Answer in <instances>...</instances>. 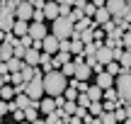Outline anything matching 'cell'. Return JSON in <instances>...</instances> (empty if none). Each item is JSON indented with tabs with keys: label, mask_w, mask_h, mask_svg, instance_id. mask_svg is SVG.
<instances>
[{
	"label": "cell",
	"mask_w": 131,
	"mask_h": 124,
	"mask_svg": "<svg viewBox=\"0 0 131 124\" xmlns=\"http://www.w3.org/2000/svg\"><path fill=\"white\" fill-rule=\"evenodd\" d=\"M124 3H126V5H129V7H131V0H124Z\"/></svg>",
	"instance_id": "60"
},
{
	"label": "cell",
	"mask_w": 131,
	"mask_h": 124,
	"mask_svg": "<svg viewBox=\"0 0 131 124\" xmlns=\"http://www.w3.org/2000/svg\"><path fill=\"white\" fill-rule=\"evenodd\" d=\"M119 124H124V122H119Z\"/></svg>",
	"instance_id": "63"
},
{
	"label": "cell",
	"mask_w": 131,
	"mask_h": 124,
	"mask_svg": "<svg viewBox=\"0 0 131 124\" xmlns=\"http://www.w3.org/2000/svg\"><path fill=\"white\" fill-rule=\"evenodd\" d=\"M49 34H51L49 24H44V22H32L29 24V37H32L34 42H41V39L49 37Z\"/></svg>",
	"instance_id": "5"
},
{
	"label": "cell",
	"mask_w": 131,
	"mask_h": 124,
	"mask_svg": "<svg viewBox=\"0 0 131 124\" xmlns=\"http://www.w3.org/2000/svg\"><path fill=\"white\" fill-rule=\"evenodd\" d=\"M124 22H126V24H129V22H131V7H129V10H126V12H124Z\"/></svg>",
	"instance_id": "53"
},
{
	"label": "cell",
	"mask_w": 131,
	"mask_h": 124,
	"mask_svg": "<svg viewBox=\"0 0 131 124\" xmlns=\"http://www.w3.org/2000/svg\"><path fill=\"white\" fill-rule=\"evenodd\" d=\"M90 3H92L95 7H104V5H107V0H90Z\"/></svg>",
	"instance_id": "51"
},
{
	"label": "cell",
	"mask_w": 131,
	"mask_h": 124,
	"mask_svg": "<svg viewBox=\"0 0 131 124\" xmlns=\"http://www.w3.org/2000/svg\"><path fill=\"white\" fill-rule=\"evenodd\" d=\"M19 44H22V46H27V49H32V46H34V39L27 34V37H22V39H19Z\"/></svg>",
	"instance_id": "45"
},
{
	"label": "cell",
	"mask_w": 131,
	"mask_h": 124,
	"mask_svg": "<svg viewBox=\"0 0 131 124\" xmlns=\"http://www.w3.org/2000/svg\"><path fill=\"white\" fill-rule=\"evenodd\" d=\"M46 124H61V117H58V112H51V115H46Z\"/></svg>",
	"instance_id": "41"
},
{
	"label": "cell",
	"mask_w": 131,
	"mask_h": 124,
	"mask_svg": "<svg viewBox=\"0 0 131 124\" xmlns=\"http://www.w3.org/2000/svg\"><path fill=\"white\" fill-rule=\"evenodd\" d=\"M5 63H7V68H10V73H19V71H22V68L24 66H27V63H24V58H10V61H5Z\"/></svg>",
	"instance_id": "21"
},
{
	"label": "cell",
	"mask_w": 131,
	"mask_h": 124,
	"mask_svg": "<svg viewBox=\"0 0 131 124\" xmlns=\"http://www.w3.org/2000/svg\"><path fill=\"white\" fill-rule=\"evenodd\" d=\"M0 124H5V117H3V115H0Z\"/></svg>",
	"instance_id": "59"
},
{
	"label": "cell",
	"mask_w": 131,
	"mask_h": 124,
	"mask_svg": "<svg viewBox=\"0 0 131 124\" xmlns=\"http://www.w3.org/2000/svg\"><path fill=\"white\" fill-rule=\"evenodd\" d=\"M122 54H124V49H114V61H119V58H122Z\"/></svg>",
	"instance_id": "52"
},
{
	"label": "cell",
	"mask_w": 131,
	"mask_h": 124,
	"mask_svg": "<svg viewBox=\"0 0 131 124\" xmlns=\"http://www.w3.org/2000/svg\"><path fill=\"white\" fill-rule=\"evenodd\" d=\"M104 71H107L109 76H114V78H117L119 73H122V63H119V61H112V63H107V66H104Z\"/></svg>",
	"instance_id": "26"
},
{
	"label": "cell",
	"mask_w": 131,
	"mask_h": 124,
	"mask_svg": "<svg viewBox=\"0 0 131 124\" xmlns=\"http://www.w3.org/2000/svg\"><path fill=\"white\" fill-rule=\"evenodd\" d=\"M58 107H56V100L53 97H41L39 100V112L41 115H51V112H56Z\"/></svg>",
	"instance_id": "12"
},
{
	"label": "cell",
	"mask_w": 131,
	"mask_h": 124,
	"mask_svg": "<svg viewBox=\"0 0 131 124\" xmlns=\"http://www.w3.org/2000/svg\"><path fill=\"white\" fill-rule=\"evenodd\" d=\"M61 124H70V117H66V119H61Z\"/></svg>",
	"instance_id": "56"
},
{
	"label": "cell",
	"mask_w": 131,
	"mask_h": 124,
	"mask_svg": "<svg viewBox=\"0 0 131 124\" xmlns=\"http://www.w3.org/2000/svg\"><path fill=\"white\" fill-rule=\"evenodd\" d=\"M5 83H7V78H5V76H0V88H3Z\"/></svg>",
	"instance_id": "55"
},
{
	"label": "cell",
	"mask_w": 131,
	"mask_h": 124,
	"mask_svg": "<svg viewBox=\"0 0 131 124\" xmlns=\"http://www.w3.org/2000/svg\"><path fill=\"white\" fill-rule=\"evenodd\" d=\"M0 76H10V68H7L5 61H0Z\"/></svg>",
	"instance_id": "50"
},
{
	"label": "cell",
	"mask_w": 131,
	"mask_h": 124,
	"mask_svg": "<svg viewBox=\"0 0 131 124\" xmlns=\"http://www.w3.org/2000/svg\"><path fill=\"white\" fill-rule=\"evenodd\" d=\"M41 44H44V51H46V54H51V56H56V54H58V49H61V39H58V37H53V34L44 37V39H41Z\"/></svg>",
	"instance_id": "7"
},
{
	"label": "cell",
	"mask_w": 131,
	"mask_h": 124,
	"mask_svg": "<svg viewBox=\"0 0 131 124\" xmlns=\"http://www.w3.org/2000/svg\"><path fill=\"white\" fill-rule=\"evenodd\" d=\"M39 68H41L44 73H49V71H53V56H51V54H46V51H41V58H39Z\"/></svg>",
	"instance_id": "17"
},
{
	"label": "cell",
	"mask_w": 131,
	"mask_h": 124,
	"mask_svg": "<svg viewBox=\"0 0 131 124\" xmlns=\"http://www.w3.org/2000/svg\"><path fill=\"white\" fill-rule=\"evenodd\" d=\"M19 73H22L24 83H29V80H34V76H37V66H24Z\"/></svg>",
	"instance_id": "23"
},
{
	"label": "cell",
	"mask_w": 131,
	"mask_h": 124,
	"mask_svg": "<svg viewBox=\"0 0 131 124\" xmlns=\"http://www.w3.org/2000/svg\"><path fill=\"white\" fill-rule=\"evenodd\" d=\"M10 83H24V78H22V73H10Z\"/></svg>",
	"instance_id": "47"
},
{
	"label": "cell",
	"mask_w": 131,
	"mask_h": 124,
	"mask_svg": "<svg viewBox=\"0 0 131 124\" xmlns=\"http://www.w3.org/2000/svg\"><path fill=\"white\" fill-rule=\"evenodd\" d=\"M104 7L109 10V15L112 17H124V12L129 10V5L124 3V0H107V5Z\"/></svg>",
	"instance_id": "6"
},
{
	"label": "cell",
	"mask_w": 131,
	"mask_h": 124,
	"mask_svg": "<svg viewBox=\"0 0 131 124\" xmlns=\"http://www.w3.org/2000/svg\"><path fill=\"white\" fill-rule=\"evenodd\" d=\"M44 15H46V22H53L56 17H61V10H58L56 0H46V5H44Z\"/></svg>",
	"instance_id": "10"
},
{
	"label": "cell",
	"mask_w": 131,
	"mask_h": 124,
	"mask_svg": "<svg viewBox=\"0 0 131 124\" xmlns=\"http://www.w3.org/2000/svg\"><path fill=\"white\" fill-rule=\"evenodd\" d=\"M70 61H73V54H70V51H58L56 56H53V68L61 71L63 63H70Z\"/></svg>",
	"instance_id": "14"
},
{
	"label": "cell",
	"mask_w": 131,
	"mask_h": 124,
	"mask_svg": "<svg viewBox=\"0 0 131 124\" xmlns=\"http://www.w3.org/2000/svg\"><path fill=\"white\" fill-rule=\"evenodd\" d=\"M12 56H15V49L7 46V44H3V46H0V61H10Z\"/></svg>",
	"instance_id": "25"
},
{
	"label": "cell",
	"mask_w": 131,
	"mask_h": 124,
	"mask_svg": "<svg viewBox=\"0 0 131 124\" xmlns=\"http://www.w3.org/2000/svg\"><path fill=\"white\" fill-rule=\"evenodd\" d=\"M66 88H68V78L63 76V71L53 68V71L44 73V90H46L49 97H58V95H63Z\"/></svg>",
	"instance_id": "1"
},
{
	"label": "cell",
	"mask_w": 131,
	"mask_h": 124,
	"mask_svg": "<svg viewBox=\"0 0 131 124\" xmlns=\"http://www.w3.org/2000/svg\"><path fill=\"white\" fill-rule=\"evenodd\" d=\"M63 112H66V115H75V112H78V102H68V100H66V105H63Z\"/></svg>",
	"instance_id": "35"
},
{
	"label": "cell",
	"mask_w": 131,
	"mask_h": 124,
	"mask_svg": "<svg viewBox=\"0 0 131 124\" xmlns=\"http://www.w3.org/2000/svg\"><path fill=\"white\" fill-rule=\"evenodd\" d=\"M29 5H32L34 10H44V5H46V0H29Z\"/></svg>",
	"instance_id": "48"
},
{
	"label": "cell",
	"mask_w": 131,
	"mask_h": 124,
	"mask_svg": "<svg viewBox=\"0 0 131 124\" xmlns=\"http://www.w3.org/2000/svg\"><path fill=\"white\" fill-rule=\"evenodd\" d=\"M95 27H102V24H107L109 19H112V15H109L107 7H97V12H95Z\"/></svg>",
	"instance_id": "13"
},
{
	"label": "cell",
	"mask_w": 131,
	"mask_h": 124,
	"mask_svg": "<svg viewBox=\"0 0 131 124\" xmlns=\"http://www.w3.org/2000/svg\"><path fill=\"white\" fill-rule=\"evenodd\" d=\"M68 17H70V19H73V24H75V22H80V19H83V17H85V12H83V10H80V7H73V12H70V15H68Z\"/></svg>",
	"instance_id": "36"
},
{
	"label": "cell",
	"mask_w": 131,
	"mask_h": 124,
	"mask_svg": "<svg viewBox=\"0 0 131 124\" xmlns=\"http://www.w3.org/2000/svg\"><path fill=\"white\" fill-rule=\"evenodd\" d=\"M29 24H32V22H24V19H15V27H12V32L17 34L19 39H22V37H27V34H29Z\"/></svg>",
	"instance_id": "16"
},
{
	"label": "cell",
	"mask_w": 131,
	"mask_h": 124,
	"mask_svg": "<svg viewBox=\"0 0 131 124\" xmlns=\"http://www.w3.org/2000/svg\"><path fill=\"white\" fill-rule=\"evenodd\" d=\"M15 97V88L12 85H3L0 88V100H12Z\"/></svg>",
	"instance_id": "27"
},
{
	"label": "cell",
	"mask_w": 131,
	"mask_h": 124,
	"mask_svg": "<svg viewBox=\"0 0 131 124\" xmlns=\"http://www.w3.org/2000/svg\"><path fill=\"white\" fill-rule=\"evenodd\" d=\"M114 117H117V122H126V110H124V105L114 110Z\"/></svg>",
	"instance_id": "38"
},
{
	"label": "cell",
	"mask_w": 131,
	"mask_h": 124,
	"mask_svg": "<svg viewBox=\"0 0 131 124\" xmlns=\"http://www.w3.org/2000/svg\"><path fill=\"white\" fill-rule=\"evenodd\" d=\"M78 95H80V92L75 90L73 85H68V88H66V92H63V97H66L68 102H78Z\"/></svg>",
	"instance_id": "28"
},
{
	"label": "cell",
	"mask_w": 131,
	"mask_h": 124,
	"mask_svg": "<svg viewBox=\"0 0 131 124\" xmlns=\"http://www.w3.org/2000/svg\"><path fill=\"white\" fill-rule=\"evenodd\" d=\"M88 97H90L92 102H102V97H104V90H102L100 85H90V88H88Z\"/></svg>",
	"instance_id": "20"
},
{
	"label": "cell",
	"mask_w": 131,
	"mask_h": 124,
	"mask_svg": "<svg viewBox=\"0 0 131 124\" xmlns=\"http://www.w3.org/2000/svg\"><path fill=\"white\" fill-rule=\"evenodd\" d=\"M122 42H124V49H126V51H131V32H124Z\"/></svg>",
	"instance_id": "44"
},
{
	"label": "cell",
	"mask_w": 131,
	"mask_h": 124,
	"mask_svg": "<svg viewBox=\"0 0 131 124\" xmlns=\"http://www.w3.org/2000/svg\"><path fill=\"white\" fill-rule=\"evenodd\" d=\"M88 112H90L92 117H100V115L104 112V105H102V102H92V105L88 107Z\"/></svg>",
	"instance_id": "31"
},
{
	"label": "cell",
	"mask_w": 131,
	"mask_h": 124,
	"mask_svg": "<svg viewBox=\"0 0 131 124\" xmlns=\"http://www.w3.org/2000/svg\"><path fill=\"white\" fill-rule=\"evenodd\" d=\"M0 115H10V105H7V100H0Z\"/></svg>",
	"instance_id": "49"
},
{
	"label": "cell",
	"mask_w": 131,
	"mask_h": 124,
	"mask_svg": "<svg viewBox=\"0 0 131 124\" xmlns=\"http://www.w3.org/2000/svg\"><path fill=\"white\" fill-rule=\"evenodd\" d=\"M49 29H51L53 37H58L63 42V39H70V37H73L75 24H73V19H70V17H63V15H61V17H56L51 22V27H49Z\"/></svg>",
	"instance_id": "2"
},
{
	"label": "cell",
	"mask_w": 131,
	"mask_h": 124,
	"mask_svg": "<svg viewBox=\"0 0 131 124\" xmlns=\"http://www.w3.org/2000/svg\"><path fill=\"white\" fill-rule=\"evenodd\" d=\"M100 122L102 124H119L117 117H114V112H102V115H100Z\"/></svg>",
	"instance_id": "33"
},
{
	"label": "cell",
	"mask_w": 131,
	"mask_h": 124,
	"mask_svg": "<svg viewBox=\"0 0 131 124\" xmlns=\"http://www.w3.org/2000/svg\"><path fill=\"white\" fill-rule=\"evenodd\" d=\"M32 124H46V119H37V122H32Z\"/></svg>",
	"instance_id": "57"
},
{
	"label": "cell",
	"mask_w": 131,
	"mask_h": 124,
	"mask_svg": "<svg viewBox=\"0 0 131 124\" xmlns=\"http://www.w3.org/2000/svg\"><path fill=\"white\" fill-rule=\"evenodd\" d=\"M15 10H10V7H0V29L3 32H12V27H15Z\"/></svg>",
	"instance_id": "4"
},
{
	"label": "cell",
	"mask_w": 131,
	"mask_h": 124,
	"mask_svg": "<svg viewBox=\"0 0 131 124\" xmlns=\"http://www.w3.org/2000/svg\"><path fill=\"white\" fill-rule=\"evenodd\" d=\"M124 110H126V119H131V105H124Z\"/></svg>",
	"instance_id": "54"
},
{
	"label": "cell",
	"mask_w": 131,
	"mask_h": 124,
	"mask_svg": "<svg viewBox=\"0 0 131 124\" xmlns=\"http://www.w3.org/2000/svg\"><path fill=\"white\" fill-rule=\"evenodd\" d=\"M95 85H100L102 90H107V88H114V76H109L107 71L97 73V76H95Z\"/></svg>",
	"instance_id": "11"
},
{
	"label": "cell",
	"mask_w": 131,
	"mask_h": 124,
	"mask_svg": "<svg viewBox=\"0 0 131 124\" xmlns=\"http://www.w3.org/2000/svg\"><path fill=\"white\" fill-rule=\"evenodd\" d=\"M119 63H122V73H124V71H131V51H126V49H124V54H122V58H119Z\"/></svg>",
	"instance_id": "24"
},
{
	"label": "cell",
	"mask_w": 131,
	"mask_h": 124,
	"mask_svg": "<svg viewBox=\"0 0 131 124\" xmlns=\"http://www.w3.org/2000/svg\"><path fill=\"white\" fill-rule=\"evenodd\" d=\"M102 100H109V102H119V92H117V88H107L104 90V97Z\"/></svg>",
	"instance_id": "30"
},
{
	"label": "cell",
	"mask_w": 131,
	"mask_h": 124,
	"mask_svg": "<svg viewBox=\"0 0 131 124\" xmlns=\"http://www.w3.org/2000/svg\"><path fill=\"white\" fill-rule=\"evenodd\" d=\"M19 124H32V122H19Z\"/></svg>",
	"instance_id": "62"
},
{
	"label": "cell",
	"mask_w": 131,
	"mask_h": 124,
	"mask_svg": "<svg viewBox=\"0 0 131 124\" xmlns=\"http://www.w3.org/2000/svg\"><path fill=\"white\" fill-rule=\"evenodd\" d=\"M32 22H46V15H44V10H34Z\"/></svg>",
	"instance_id": "42"
},
{
	"label": "cell",
	"mask_w": 131,
	"mask_h": 124,
	"mask_svg": "<svg viewBox=\"0 0 131 124\" xmlns=\"http://www.w3.org/2000/svg\"><path fill=\"white\" fill-rule=\"evenodd\" d=\"M90 76H92V68H90L88 63H80V66L75 68V76L73 78H78V80H90Z\"/></svg>",
	"instance_id": "18"
},
{
	"label": "cell",
	"mask_w": 131,
	"mask_h": 124,
	"mask_svg": "<svg viewBox=\"0 0 131 124\" xmlns=\"http://www.w3.org/2000/svg\"><path fill=\"white\" fill-rule=\"evenodd\" d=\"M39 119V107H29L24 110V122H37Z\"/></svg>",
	"instance_id": "29"
},
{
	"label": "cell",
	"mask_w": 131,
	"mask_h": 124,
	"mask_svg": "<svg viewBox=\"0 0 131 124\" xmlns=\"http://www.w3.org/2000/svg\"><path fill=\"white\" fill-rule=\"evenodd\" d=\"M83 12H85V17H95V12H97V7H95L92 3H85V10H83Z\"/></svg>",
	"instance_id": "39"
},
{
	"label": "cell",
	"mask_w": 131,
	"mask_h": 124,
	"mask_svg": "<svg viewBox=\"0 0 131 124\" xmlns=\"http://www.w3.org/2000/svg\"><path fill=\"white\" fill-rule=\"evenodd\" d=\"M56 3H58V5H61V3H66V0H56Z\"/></svg>",
	"instance_id": "61"
},
{
	"label": "cell",
	"mask_w": 131,
	"mask_h": 124,
	"mask_svg": "<svg viewBox=\"0 0 131 124\" xmlns=\"http://www.w3.org/2000/svg\"><path fill=\"white\" fill-rule=\"evenodd\" d=\"M78 105L80 107H90V105H92V100L88 97V92H80V95H78Z\"/></svg>",
	"instance_id": "37"
},
{
	"label": "cell",
	"mask_w": 131,
	"mask_h": 124,
	"mask_svg": "<svg viewBox=\"0 0 131 124\" xmlns=\"http://www.w3.org/2000/svg\"><path fill=\"white\" fill-rule=\"evenodd\" d=\"M75 68H78V66H75V61H70V63H63L61 71H63L66 78H73V76H75Z\"/></svg>",
	"instance_id": "32"
},
{
	"label": "cell",
	"mask_w": 131,
	"mask_h": 124,
	"mask_svg": "<svg viewBox=\"0 0 131 124\" xmlns=\"http://www.w3.org/2000/svg\"><path fill=\"white\" fill-rule=\"evenodd\" d=\"M92 27H95V19L92 17H83L80 22H75V34L85 32V29H92Z\"/></svg>",
	"instance_id": "22"
},
{
	"label": "cell",
	"mask_w": 131,
	"mask_h": 124,
	"mask_svg": "<svg viewBox=\"0 0 131 124\" xmlns=\"http://www.w3.org/2000/svg\"><path fill=\"white\" fill-rule=\"evenodd\" d=\"M114 88H117V92H119V100H122L124 105H131V71L119 73L117 80H114Z\"/></svg>",
	"instance_id": "3"
},
{
	"label": "cell",
	"mask_w": 131,
	"mask_h": 124,
	"mask_svg": "<svg viewBox=\"0 0 131 124\" xmlns=\"http://www.w3.org/2000/svg\"><path fill=\"white\" fill-rule=\"evenodd\" d=\"M0 42H5V32H3V29H0Z\"/></svg>",
	"instance_id": "58"
},
{
	"label": "cell",
	"mask_w": 131,
	"mask_h": 124,
	"mask_svg": "<svg viewBox=\"0 0 131 124\" xmlns=\"http://www.w3.org/2000/svg\"><path fill=\"white\" fill-rule=\"evenodd\" d=\"M95 56H97V61L102 63V66H107V63L114 61V49H109L107 44H102V46L97 49V54H95Z\"/></svg>",
	"instance_id": "9"
},
{
	"label": "cell",
	"mask_w": 131,
	"mask_h": 124,
	"mask_svg": "<svg viewBox=\"0 0 131 124\" xmlns=\"http://www.w3.org/2000/svg\"><path fill=\"white\" fill-rule=\"evenodd\" d=\"M12 119L17 122V124H19V122H24V110H15V112H12Z\"/></svg>",
	"instance_id": "46"
},
{
	"label": "cell",
	"mask_w": 131,
	"mask_h": 124,
	"mask_svg": "<svg viewBox=\"0 0 131 124\" xmlns=\"http://www.w3.org/2000/svg\"><path fill=\"white\" fill-rule=\"evenodd\" d=\"M15 102H17V110H29V107L34 105V100L27 95V92H22V95H15Z\"/></svg>",
	"instance_id": "19"
},
{
	"label": "cell",
	"mask_w": 131,
	"mask_h": 124,
	"mask_svg": "<svg viewBox=\"0 0 131 124\" xmlns=\"http://www.w3.org/2000/svg\"><path fill=\"white\" fill-rule=\"evenodd\" d=\"M17 19H24V22H32V17H34V7L29 5V0H22V3L17 5Z\"/></svg>",
	"instance_id": "8"
},
{
	"label": "cell",
	"mask_w": 131,
	"mask_h": 124,
	"mask_svg": "<svg viewBox=\"0 0 131 124\" xmlns=\"http://www.w3.org/2000/svg\"><path fill=\"white\" fill-rule=\"evenodd\" d=\"M24 54H27V46L17 44V46H15V58H24Z\"/></svg>",
	"instance_id": "43"
},
{
	"label": "cell",
	"mask_w": 131,
	"mask_h": 124,
	"mask_svg": "<svg viewBox=\"0 0 131 124\" xmlns=\"http://www.w3.org/2000/svg\"><path fill=\"white\" fill-rule=\"evenodd\" d=\"M102 29H104V34H114V32H117V24H114V19H109L107 24H102Z\"/></svg>",
	"instance_id": "40"
},
{
	"label": "cell",
	"mask_w": 131,
	"mask_h": 124,
	"mask_svg": "<svg viewBox=\"0 0 131 124\" xmlns=\"http://www.w3.org/2000/svg\"><path fill=\"white\" fill-rule=\"evenodd\" d=\"M39 58H41V51L39 49H27V54H24V63L27 66H39Z\"/></svg>",
	"instance_id": "15"
},
{
	"label": "cell",
	"mask_w": 131,
	"mask_h": 124,
	"mask_svg": "<svg viewBox=\"0 0 131 124\" xmlns=\"http://www.w3.org/2000/svg\"><path fill=\"white\" fill-rule=\"evenodd\" d=\"M80 42H83V44H92V42H95V32H92V29L80 32Z\"/></svg>",
	"instance_id": "34"
}]
</instances>
